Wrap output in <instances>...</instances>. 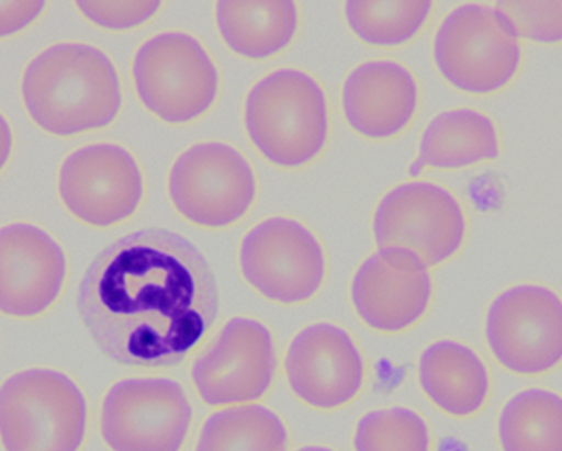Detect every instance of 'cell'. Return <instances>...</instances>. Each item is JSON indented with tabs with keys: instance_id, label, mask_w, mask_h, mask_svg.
Listing matches in <instances>:
<instances>
[{
	"instance_id": "cell-1",
	"label": "cell",
	"mask_w": 562,
	"mask_h": 451,
	"mask_svg": "<svg viewBox=\"0 0 562 451\" xmlns=\"http://www.w3.org/2000/svg\"><path fill=\"white\" fill-rule=\"evenodd\" d=\"M77 312L103 354L128 368L184 362L220 313L216 275L198 246L167 229L122 236L90 262Z\"/></svg>"
},
{
	"instance_id": "cell-2",
	"label": "cell",
	"mask_w": 562,
	"mask_h": 451,
	"mask_svg": "<svg viewBox=\"0 0 562 451\" xmlns=\"http://www.w3.org/2000/svg\"><path fill=\"white\" fill-rule=\"evenodd\" d=\"M26 113L57 137L103 129L121 115V77L94 45L57 44L26 66L21 79Z\"/></svg>"
},
{
	"instance_id": "cell-3",
	"label": "cell",
	"mask_w": 562,
	"mask_h": 451,
	"mask_svg": "<svg viewBox=\"0 0 562 451\" xmlns=\"http://www.w3.org/2000/svg\"><path fill=\"white\" fill-rule=\"evenodd\" d=\"M244 127L257 153L272 166L301 169L319 158L328 143L325 90L306 71H272L246 95Z\"/></svg>"
},
{
	"instance_id": "cell-4",
	"label": "cell",
	"mask_w": 562,
	"mask_h": 451,
	"mask_svg": "<svg viewBox=\"0 0 562 451\" xmlns=\"http://www.w3.org/2000/svg\"><path fill=\"white\" fill-rule=\"evenodd\" d=\"M89 405L70 376L25 369L0 384V444L4 451H79Z\"/></svg>"
},
{
	"instance_id": "cell-5",
	"label": "cell",
	"mask_w": 562,
	"mask_h": 451,
	"mask_svg": "<svg viewBox=\"0 0 562 451\" xmlns=\"http://www.w3.org/2000/svg\"><path fill=\"white\" fill-rule=\"evenodd\" d=\"M521 60L518 34L497 8L461 4L435 32V68L450 87L465 94L506 89L518 76Z\"/></svg>"
},
{
	"instance_id": "cell-6",
	"label": "cell",
	"mask_w": 562,
	"mask_h": 451,
	"mask_svg": "<svg viewBox=\"0 0 562 451\" xmlns=\"http://www.w3.org/2000/svg\"><path fill=\"white\" fill-rule=\"evenodd\" d=\"M135 94L167 124L205 116L220 94V71L203 44L186 32H161L135 53Z\"/></svg>"
},
{
	"instance_id": "cell-7",
	"label": "cell",
	"mask_w": 562,
	"mask_h": 451,
	"mask_svg": "<svg viewBox=\"0 0 562 451\" xmlns=\"http://www.w3.org/2000/svg\"><path fill=\"white\" fill-rule=\"evenodd\" d=\"M167 193L186 222L203 229H227L256 204V172L237 148L214 140L198 143L175 159Z\"/></svg>"
},
{
	"instance_id": "cell-8",
	"label": "cell",
	"mask_w": 562,
	"mask_h": 451,
	"mask_svg": "<svg viewBox=\"0 0 562 451\" xmlns=\"http://www.w3.org/2000/svg\"><path fill=\"white\" fill-rule=\"evenodd\" d=\"M244 281L274 304L299 305L315 298L326 278V255L319 238L293 217L257 223L238 249Z\"/></svg>"
},
{
	"instance_id": "cell-9",
	"label": "cell",
	"mask_w": 562,
	"mask_h": 451,
	"mask_svg": "<svg viewBox=\"0 0 562 451\" xmlns=\"http://www.w3.org/2000/svg\"><path fill=\"white\" fill-rule=\"evenodd\" d=\"M192 421L184 386L166 376L115 382L100 410V432L111 451H182Z\"/></svg>"
},
{
	"instance_id": "cell-10",
	"label": "cell",
	"mask_w": 562,
	"mask_h": 451,
	"mask_svg": "<svg viewBox=\"0 0 562 451\" xmlns=\"http://www.w3.org/2000/svg\"><path fill=\"white\" fill-rule=\"evenodd\" d=\"M484 336L503 368L546 375L562 363V298L550 286H510L487 307Z\"/></svg>"
},
{
	"instance_id": "cell-11",
	"label": "cell",
	"mask_w": 562,
	"mask_h": 451,
	"mask_svg": "<svg viewBox=\"0 0 562 451\" xmlns=\"http://www.w3.org/2000/svg\"><path fill=\"white\" fill-rule=\"evenodd\" d=\"M371 227L379 249H405L428 268L450 261L467 238L465 212L454 193L418 180L390 190L379 201Z\"/></svg>"
},
{
	"instance_id": "cell-12",
	"label": "cell",
	"mask_w": 562,
	"mask_h": 451,
	"mask_svg": "<svg viewBox=\"0 0 562 451\" xmlns=\"http://www.w3.org/2000/svg\"><path fill=\"white\" fill-rule=\"evenodd\" d=\"M278 375L274 336L257 318L233 317L192 363V381L209 407L254 403Z\"/></svg>"
},
{
	"instance_id": "cell-13",
	"label": "cell",
	"mask_w": 562,
	"mask_h": 451,
	"mask_svg": "<svg viewBox=\"0 0 562 451\" xmlns=\"http://www.w3.org/2000/svg\"><path fill=\"white\" fill-rule=\"evenodd\" d=\"M58 198L79 222L109 229L139 211L145 179L126 148L97 143L66 156L58 171Z\"/></svg>"
},
{
	"instance_id": "cell-14",
	"label": "cell",
	"mask_w": 562,
	"mask_h": 451,
	"mask_svg": "<svg viewBox=\"0 0 562 451\" xmlns=\"http://www.w3.org/2000/svg\"><path fill=\"white\" fill-rule=\"evenodd\" d=\"M283 373L289 388L304 405L338 410L351 405L364 388L366 362L349 331L317 323L291 339Z\"/></svg>"
},
{
	"instance_id": "cell-15",
	"label": "cell",
	"mask_w": 562,
	"mask_h": 451,
	"mask_svg": "<svg viewBox=\"0 0 562 451\" xmlns=\"http://www.w3.org/2000/svg\"><path fill=\"white\" fill-rule=\"evenodd\" d=\"M351 304L381 334H402L420 323L434 298L428 267L405 249H379L352 275Z\"/></svg>"
},
{
	"instance_id": "cell-16",
	"label": "cell",
	"mask_w": 562,
	"mask_h": 451,
	"mask_svg": "<svg viewBox=\"0 0 562 451\" xmlns=\"http://www.w3.org/2000/svg\"><path fill=\"white\" fill-rule=\"evenodd\" d=\"M68 259L47 230L31 223L0 227V313L42 317L65 291Z\"/></svg>"
},
{
	"instance_id": "cell-17",
	"label": "cell",
	"mask_w": 562,
	"mask_h": 451,
	"mask_svg": "<svg viewBox=\"0 0 562 451\" xmlns=\"http://www.w3.org/2000/svg\"><path fill=\"white\" fill-rule=\"evenodd\" d=\"M420 103L413 71L394 60H370L347 76L341 109L349 126L366 139L386 140L409 127Z\"/></svg>"
},
{
	"instance_id": "cell-18",
	"label": "cell",
	"mask_w": 562,
	"mask_h": 451,
	"mask_svg": "<svg viewBox=\"0 0 562 451\" xmlns=\"http://www.w3.org/2000/svg\"><path fill=\"white\" fill-rule=\"evenodd\" d=\"M418 384L435 407L454 418L479 414L492 390L484 360L469 345L450 339L422 350Z\"/></svg>"
},
{
	"instance_id": "cell-19",
	"label": "cell",
	"mask_w": 562,
	"mask_h": 451,
	"mask_svg": "<svg viewBox=\"0 0 562 451\" xmlns=\"http://www.w3.org/2000/svg\"><path fill=\"white\" fill-rule=\"evenodd\" d=\"M501 158V135L495 122L476 109H450L439 113L422 132L420 148L409 177L424 169L458 171Z\"/></svg>"
},
{
	"instance_id": "cell-20",
	"label": "cell",
	"mask_w": 562,
	"mask_h": 451,
	"mask_svg": "<svg viewBox=\"0 0 562 451\" xmlns=\"http://www.w3.org/2000/svg\"><path fill=\"white\" fill-rule=\"evenodd\" d=\"M214 20L231 52L249 60L285 52L301 25L294 0H216Z\"/></svg>"
},
{
	"instance_id": "cell-21",
	"label": "cell",
	"mask_w": 562,
	"mask_h": 451,
	"mask_svg": "<svg viewBox=\"0 0 562 451\" xmlns=\"http://www.w3.org/2000/svg\"><path fill=\"white\" fill-rule=\"evenodd\" d=\"M497 439L503 451H562V395L521 390L498 414Z\"/></svg>"
},
{
	"instance_id": "cell-22",
	"label": "cell",
	"mask_w": 562,
	"mask_h": 451,
	"mask_svg": "<svg viewBox=\"0 0 562 451\" xmlns=\"http://www.w3.org/2000/svg\"><path fill=\"white\" fill-rule=\"evenodd\" d=\"M289 431L262 405H237L211 414L199 431L195 451H288Z\"/></svg>"
},
{
	"instance_id": "cell-23",
	"label": "cell",
	"mask_w": 562,
	"mask_h": 451,
	"mask_svg": "<svg viewBox=\"0 0 562 451\" xmlns=\"http://www.w3.org/2000/svg\"><path fill=\"white\" fill-rule=\"evenodd\" d=\"M435 0H346L349 31L373 47H400L424 31Z\"/></svg>"
},
{
	"instance_id": "cell-24",
	"label": "cell",
	"mask_w": 562,
	"mask_h": 451,
	"mask_svg": "<svg viewBox=\"0 0 562 451\" xmlns=\"http://www.w3.org/2000/svg\"><path fill=\"white\" fill-rule=\"evenodd\" d=\"M355 451H431V432L420 414L405 407L379 408L358 420Z\"/></svg>"
},
{
	"instance_id": "cell-25",
	"label": "cell",
	"mask_w": 562,
	"mask_h": 451,
	"mask_svg": "<svg viewBox=\"0 0 562 451\" xmlns=\"http://www.w3.org/2000/svg\"><path fill=\"white\" fill-rule=\"evenodd\" d=\"M518 38L532 44H562V0H495Z\"/></svg>"
},
{
	"instance_id": "cell-26",
	"label": "cell",
	"mask_w": 562,
	"mask_h": 451,
	"mask_svg": "<svg viewBox=\"0 0 562 451\" xmlns=\"http://www.w3.org/2000/svg\"><path fill=\"white\" fill-rule=\"evenodd\" d=\"M79 13L105 31H134L153 20L164 0H74Z\"/></svg>"
},
{
	"instance_id": "cell-27",
	"label": "cell",
	"mask_w": 562,
	"mask_h": 451,
	"mask_svg": "<svg viewBox=\"0 0 562 451\" xmlns=\"http://www.w3.org/2000/svg\"><path fill=\"white\" fill-rule=\"evenodd\" d=\"M47 0H0V40L26 31L45 12Z\"/></svg>"
},
{
	"instance_id": "cell-28",
	"label": "cell",
	"mask_w": 562,
	"mask_h": 451,
	"mask_svg": "<svg viewBox=\"0 0 562 451\" xmlns=\"http://www.w3.org/2000/svg\"><path fill=\"white\" fill-rule=\"evenodd\" d=\"M13 134L12 127L8 124L4 115L0 113V171L8 166V161L12 158Z\"/></svg>"
},
{
	"instance_id": "cell-29",
	"label": "cell",
	"mask_w": 562,
	"mask_h": 451,
	"mask_svg": "<svg viewBox=\"0 0 562 451\" xmlns=\"http://www.w3.org/2000/svg\"><path fill=\"white\" fill-rule=\"evenodd\" d=\"M296 451H334L330 448H325V446H304V448H299Z\"/></svg>"
}]
</instances>
